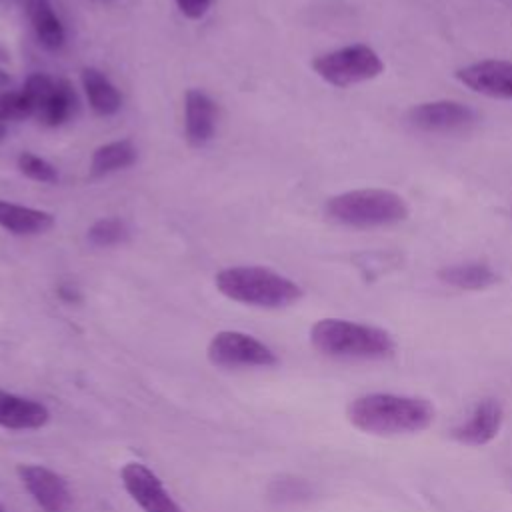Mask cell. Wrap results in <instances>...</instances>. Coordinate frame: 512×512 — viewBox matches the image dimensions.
I'll return each mask as SVG.
<instances>
[{"mask_svg":"<svg viewBox=\"0 0 512 512\" xmlns=\"http://www.w3.org/2000/svg\"><path fill=\"white\" fill-rule=\"evenodd\" d=\"M504 422V408L496 398H482L470 416L452 430V438L464 446H484L492 442Z\"/></svg>","mask_w":512,"mask_h":512,"instance_id":"11","label":"cell"},{"mask_svg":"<svg viewBox=\"0 0 512 512\" xmlns=\"http://www.w3.org/2000/svg\"><path fill=\"white\" fill-rule=\"evenodd\" d=\"M310 344L316 352L342 360H384L394 354V338L378 326L322 318L310 328Z\"/></svg>","mask_w":512,"mask_h":512,"instance_id":"2","label":"cell"},{"mask_svg":"<svg viewBox=\"0 0 512 512\" xmlns=\"http://www.w3.org/2000/svg\"><path fill=\"white\" fill-rule=\"evenodd\" d=\"M76 104H78V100H76L74 86L70 84V80L60 78L56 84V90L52 92L50 100L40 110L38 118L46 126H60L72 118V114L76 112Z\"/></svg>","mask_w":512,"mask_h":512,"instance_id":"19","label":"cell"},{"mask_svg":"<svg viewBox=\"0 0 512 512\" xmlns=\"http://www.w3.org/2000/svg\"><path fill=\"white\" fill-rule=\"evenodd\" d=\"M0 226L16 236H32L48 232L54 226V216L46 210L0 200Z\"/></svg>","mask_w":512,"mask_h":512,"instance_id":"14","label":"cell"},{"mask_svg":"<svg viewBox=\"0 0 512 512\" xmlns=\"http://www.w3.org/2000/svg\"><path fill=\"white\" fill-rule=\"evenodd\" d=\"M216 132V104L200 88H188L184 94V134L190 146H206Z\"/></svg>","mask_w":512,"mask_h":512,"instance_id":"12","label":"cell"},{"mask_svg":"<svg viewBox=\"0 0 512 512\" xmlns=\"http://www.w3.org/2000/svg\"><path fill=\"white\" fill-rule=\"evenodd\" d=\"M214 284L228 300L266 310L288 308L304 296L294 280L264 266L224 268L216 274Z\"/></svg>","mask_w":512,"mask_h":512,"instance_id":"3","label":"cell"},{"mask_svg":"<svg viewBox=\"0 0 512 512\" xmlns=\"http://www.w3.org/2000/svg\"><path fill=\"white\" fill-rule=\"evenodd\" d=\"M324 212L330 220L352 228L392 226L408 218L406 200L384 188H360L332 196Z\"/></svg>","mask_w":512,"mask_h":512,"instance_id":"4","label":"cell"},{"mask_svg":"<svg viewBox=\"0 0 512 512\" xmlns=\"http://www.w3.org/2000/svg\"><path fill=\"white\" fill-rule=\"evenodd\" d=\"M346 416L354 428L366 434L398 436L426 430L434 422L436 410L430 400L420 396L372 392L354 398Z\"/></svg>","mask_w":512,"mask_h":512,"instance_id":"1","label":"cell"},{"mask_svg":"<svg viewBox=\"0 0 512 512\" xmlns=\"http://www.w3.org/2000/svg\"><path fill=\"white\" fill-rule=\"evenodd\" d=\"M58 294H60L64 300H68V302H74V300H78V292H76L74 288L66 286V284H62V286L58 288Z\"/></svg>","mask_w":512,"mask_h":512,"instance_id":"25","label":"cell"},{"mask_svg":"<svg viewBox=\"0 0 512 512\" xmlns=\"http://www.w3.org/2000/svg\"><path fill=\"white\" fill-rule=\"evenodd\" d=\"M312 70L336 88L368 82L384 72V62L374 48L366 44H350L332 52H324L312 60Z\"/></svg>","mask_w":512,"mask_h":512,"instance_id":"5","label":"cell"},{"mask_svg":"<svg viewBox=\"0 0 512 512\" xmlns=\"http://www.w3.org/2000/svg\"><path fill=\"white\" fill-rule=\"evenodd\" d=\"M8 84H10V74L0 68V88H4V86H8Z\"/></svg>","mask_w":512,"mask_h":512,"instance_id":"26","label":"cell"},{"mask_svg":"<svg viewBox=\"0 0 512 512\" xmlns=\"http://www.w3.org/2000/svg\"><path fill=\"white\" fill-rule=\"evenodd\" d=\"M174 2L178 10L190 20H200L214 4V0H174Z\"/></svg>","mask_w":512,"mask_h":512,"instance_id":"24","label":"cell"},{"mask_svg":"<svg viewBox=\"0 0 512 512\" xmlns=\"http://www.w3.org/2000/svg\"><path fill=\"white\" fill-rule=\"evenodd\" d=\"M16 474L42 512H68L72 492L64 476L42 464H18Z\"/></svg>","mask_w":512,"mask_h":512,"instance_id":"7","label":"cell"},{"mask_svg":"<svg viewBox=\"0 0 512 512\" xmlns=\"http://www.w3.org/2000/svg\"><path fill=\"white\" fill-rule=\"evenodd\" d=\"M438 278L458 290H486L498 282V274L484 262L444 266L438 270Z\"/></svg>","mask_w":512,"mask_h":512,"instance_id":"16","label":"cell"},{"mask_svg":"<svg viewBox=\"0 0 512 512\" xmlns=\"http://www.w3.org/2000/svg\"><path fill=\"white\" fill-rule=\"evenodd\" d=\"M206 356L212 366L224 370L272 368L278 364V356L268 344L238 330L216 332L208 342Z\"/></svg>","mask_w":512,"mask_h":512,"instance_id":"6","label":"cell"},{"mask_svg":"<svg viewBox=\"0 0 512 512\" xmlns=\"http://www.w3.org/2000/svg\"><path fill=\"white\" fill-rule=\"evenodd\" d=\"M80 80L88 98V104L98 116H114L122 106V96L118 88L106 78L98 68H82Z\"/></svg>","mask_w":512,"mask_h":512,"instance_id":"15","label":"cell"},{"mask_svg":"<svg viewBox=\"0 0 512 512\" xmlns=\"http://www.w3.org/2000/svg\"><path fill=\"white\" fill-rule=\"evenodd\" d=\"M34 116L26 96L20 92H2L0 94V120H24Z\"/></svg>","mask_w":512,"mask_h":512,"instance_id":"23","label":"cell"},{"mask_svg":"<svg viewBox=\"0 0 512 512\" xmlns=\"http://www.w3.org/2000/svg\"><path fill=\"white\" fill-rule=\"evenodd\" d=\"M454 76L472 92L512 100V62L508 60H480L458 68Z\"/></svg>","mask_w":512,"mask_h":512,"instance_id":"10","label":"cell"},{"mask_svg":"<svg viewBox=\"0 0 512 512\" xmlns=\"http://www.w3.org/2000/svg\"><path fill=\"white\" fill-rule=\"evenodd\" d=\"M6 132H8V130H6V124L0 120V142L6 138Z\"/></svg>","mask_w":512,"mask_h":512,"instance_id":"27","label":"cell"},{"mask_svg":"<svg viewBox=\"0 0 512 512\" xmlns=\"http://www.w3.org/2000/svg\"><path fill=\"white\" fill-rule=\"evenodd\" d=\"M138 158V150L130 140H114L98 146L90 158V174L100 178L116 170L132 166Z\"/></svg>","mask_w":512,"mask_h":512,"instance_id":"18","label":"cell"},{"mask_svg":"<svg viewBox=\"0 0 512 512\" xmlns=\"http://www.w3.org/2000/svg\"><path fill=\"white\" fill-rule=\"evenodd\" d=\"M18 170L34 182L54 184L58 180V170L48 160H44L32 152H22L18 156Z\"/></svg>","mask_w":512,"mask_h":512,"instance_id":"22","label":"cell"},{"mask_svg":"<svg viewBox=\"0 0 512 512\" xmlns=\"http://www.w3.org/2000/svg\"><path fill=\"white\" fill-rule=\"evenodd\" d=\"M56 84H58V80H54L52 76H48L44 72H34L26 78L22 94L26 96L34 116H38L40 110L44 108V104L50 100L52 92L56 90Z\"/></svg>","mask_w":512,"mask_h":512,"instance_id":"20","label":"cell"},{"mask_svg":"<svg viewBox=\"0 0 512 512\" xmlns=\"http://www.w3.org/2000/svg\"><path fill=\"white\" fill-rule=\"evenodd\" d=\"M88 242L94 246H114L126 240L128 228L120 218H100L88 228Z\"/></svg>","mask_w":512,"mask_h":512,"instance_id":"21","label":"cell"},{"mask_svg":"<svg viewBox=\"0 0 512 512\" xmlns=\"http://www.w3.org/2000/svg\"><path fill=\"white\" fill-rule=\"evenodd\" d=\"M120 480L142 512H182L162 480L146 464L126 462L120 470Z\"/></svg>","mask_w":512,"mask_h":512,"instance_id":"9","label":"cell"},{"mask_svg":"<svg viewBox=\"0 0 512 512\" xmlns=\"http://www.w3.org/2000/svg\"><path fill=\"white\" fill-rule=\"evenodd\" d=\"M28 18L32 22L34 34L38 42L46 50H60L64 46L66 34L60 18L56 16L50 0H30L28 2Z\"/></svg>","mask_w":512,"mask_h":512,"instance_id":"17","label":"cell"},{"mask_svg":"<svg viewBox=\"0 0 512 512\" xmlns=\"http://www.w3.org/2000/svg\"><path fill=\"white\" fill-rule=\"evenodd\" d=\"M0 512H4V506H2V504H0Z\"/></svg>","mask_w":512,"mask_h":512,"instance_id":"28","label":"cell"},{"mask_svg":"<svg viewBox=\"0 0 512 512\" xmlns=\"http://www.w3.org/2000/svg\"><path fill=\"white\" fill-rule=\"evenodd\" d=\"M478 120L476 112L456 100L422 102L408 110V122L420 132L450 134L468 130Z\"/></svg>","mask_w":512,"mask_h":512,"instance_id":"8","label":"cell"},{"mask_svg":"<svg viewBox=\"0 0 512 512\" xmlns=\"http://www.w3.org/2000/svg\"><path fill=\"white\" fill-rule=\"evenodd\" d=\"M50 422V410L34 398L0 388V426L14 432L40 430Z\"/></svg>","mask_w":512,"mask_h":512,"instance_id":"13","label":"cell"}]
</instances>
